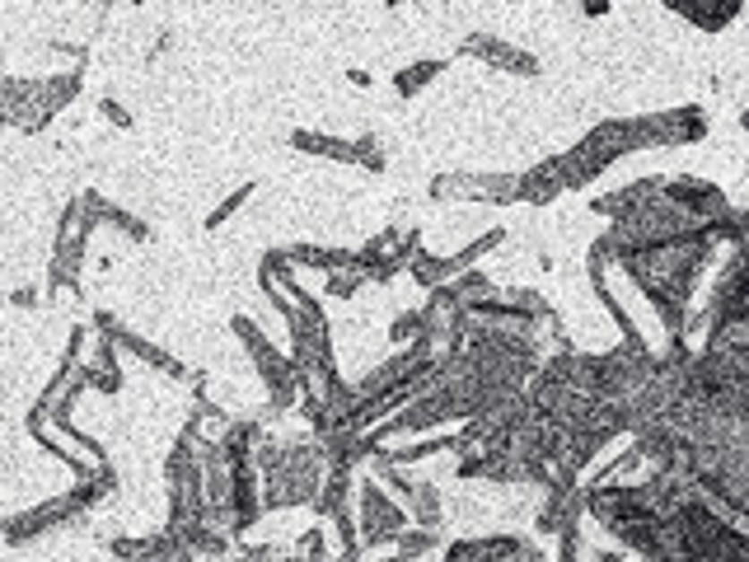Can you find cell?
<instances>
[{"instance_id":"obj_3","label":"cell","mask_w":749,"mask_h":562,"mask_svg":"<svg viewBox=\"0 0 749 562\" xmlns=\"http://www.w3.org/2000/svg\"><path fill=\"white\" fill-rule=\"evenodd\" d=\"M296 151H309V155H328V160H342V164H361V169H384V155L374 141H338V136H323V132H296L290 136Z\"/></svg>"},{"instance_id":"obj_5","label":"cell","mask_w":749,"mask_h":562,"mask_svg":"<svg viewBox=\"0 0 749 562\" xmlns=\"http://www.w3.org/2000/svg\"><path fill=\"white\" fill-rule=\"evenodd\" d=\"M435 71H445V61H418V66L399 71V80H393V85H399V94H412V90H422Z\"/></svg>"},{"instance_id":"obj_6","label":"cell","mask_w":749,"mask_h":562,"mask_svg":"<svg viewBox=\"0 0 749 562\" xmlns=\"http://www.w3.org/2000/svg\"><path fill=\"white\" fill-rule=\"evenodd\" d=\"M248 197H254V183L235 187V197H225V202L216 206V212H211V220H206V225H211V230H220V225H225V216H235V212H239V206H244Z\"/></svg>"},{"instance_id":"obj_2","label":"cell","mask_w":749,"mask_h":562,"mask_svg":"<svg viewBox=\"0 0 749 562\" xmlns=\"http://www.w3.org/2000/svg\"><path fill=\"white\" fill-rule=\"evenodd\" d=\"M399 534H408V511L374 488V478L361 483V544H393Z\"/></svg>"},{"instance_id":"obj_1","label":"cell","mask_w":749,"mask_h":562,"mask_svg":"<svg viewBox=\"0 0 749 562\" xmlns=\"http://www.w3.org/2000/svg\"><path fill=\"white\" fill-rule=\"evenodd\" d=\"M235 333L244 338V347H248V357H254V366L263 370V380H267V389H272V399L277 403H290L296 393H305V380H300V366L296 361H286L281 351L263 338V333L248 324V319H235Z\"/></svg>"},{"instance_id":"obj_7","label":"cell","mask_w":749,"mask_h":562,"mask_svg":"<svg viewBox=\"0 0 749 562\" xmlns=\"http://www.w3.org/2000/svg\"><path fill=\"white\" fill-rule=\"evenodd\" d=\"M103 113H108L117 127H132V117H127V108H122V103H113V99H103Z\"/></svg>"},{"instance_id":"obj_4","label":"cell","mask_w":749,"mask_h":562,"mask_svg":"<svg viewBox=\"0 0 749 562\" xmlns=\"http://www.w3.org/2000/svg\"><path fill=\"white\" fill-rule=\"evenodd\" d=\"M464 52H469V56H483V61H492V66H502V71H515V75H534V71H538V61H534L529 52L506 48L502 38H483V33H473L469 43H464Z\"/></svg>"}]
</instances>
